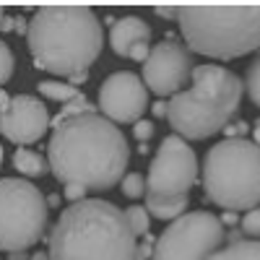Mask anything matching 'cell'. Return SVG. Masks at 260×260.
<instances>
[{
  "label": "cell",
  "instance_id": "cell-1",
  "mask_svg": "<svg viewBox=\"0 0 260 260\" xmlns=\"http://www.w3.org/2000/svg\"><path fill=\"white\" fill-rule=\"evenodd\" d=\"M130 146L125 133L99 112L81 115L52 127L47 164L57 182L86 190H112L125 177Z\"/></svg>",
  "mask_w": 260,
  "mask_h": 260
},
{
  "label": "cell",
  "instance_id": "cell-2",
  "mask_svg": "<svg viewBox=\"0 0 260 260\" xmlns=\"http://www.w3.org/2000/svg\"><path fill=\"white\" fill-rule=\"evenodd\" d=\"M34 65L71 78L89 73L104 47V29L89 6H39L26 29Z\"/></svg>",
  "mask_w": 260,
  "mask_h": 260
},
{
  "label": "cell",
  "instance_id": "cell-3",
  "mask_svg": "<svg viewBox=\"0 0 260 260\" xmlns=\"http://www.w3.org/2000/svg\"><path fill=\"white\" fill-rule=\"evenodd\" d=\"M136 237L125 211L110 201L71 203L50 232V260H136Z\"/></svg>",
  "mask_w": 260,
  "mask_h": 260
},
{
  "label": "cell",
  "instance_id": "cell-4",
  "mask_svg": "<svg viewBox=\"0 0 260 260\" xmlns=\"http://www.w3.org/2000/svg\"><path fill=\"white\" fill-rule=\"evenodd\" d=\"M190 89L175 94L167 102V120L175 136L185 141H201L216 136L232 122L240 110L245 83L234 71L221 65H195Z\"/></svg>",
  "mask_w": 260,
  "mask_h": 260
},
{
  "label": "cell",
  "instance_id": "cell-5",
  "mask_svg": "<svg viewBox=\"0 0 260 260\" xmlns=\"http://www.w3.org/2000/svg\"><path fill=\"white\" fill-rule=\"evenodd\" d=\"M177 21L190 52L234 60L260 50V3H185Z\"/></svg>",
  "mask_w": 260,
  "mask_h": 260
},
{
  "label": "cell",
  "instance_id": "cell-6",
  "mask_svg": "<svg viewBox=\"0 0 260 260\" xmlns=\"http://www.w3.org/2000/svg\"><path fill=\"white\" fill-rule=\"evenodd\" d=\"M203 192L224 211L260 206V146L250 138H224L203 159Z\"/></svg>",
  "mask_w": 260,
  "mask_h": 260
},
{
  "label": "cell",
  "instance_id": "cell-7",
  "mask_svg": "<svg viewBox=\"0 0 260 260\" xmlns=\"http://www.w3.org/2000/svg\"><path fill=\"white\" fill-rule=\"evenodd\" d=\"M47 198L24 177H0V250L29 252L47 229Z\"/></svg>",
  "mask_w": 260,
  "mask_h": 260
},
{
  "label": "cell",
  "instance_id": "cell-8",
  "mask_svg": "<svg viewBox=\"0 0 260 260\" xmlns=\"http://www.w3.org/2000/svg\"><path fill=\"white\" fill-rule=\"evenodd\" d=\"M224 224L208 211H187L172 221L154 245L151 260H208L224 245Z\"/></svg>",
  "mask_w": 260,
  "mask_h": 260
},
{
  "label": "cell",
  "instance_id": "cell-9",
  "mask_svg": "<svg viewBox=\"0 0 260 260\" xmlns=\"http://www.w3.org/2000/svg\"><path fill=\"white\" fill-rule=\"evenodd\" d=\"M198 154L180 136H167L146 175V195L154 198H180L198 182Z\"/></svg>",
  "mask_w": 260,
  "mask_h": 260
},
{
  "label": "cell",
  "instance_id": "cell-10",
  "mask_svg": "<svg viewBox=\"0 0 260 260\" xmlns=\"http://www.w3.org/2000/svg\"><path fill=\"white\" fill-rule=\"evenodd\" d=\"M192 52L177 39H161L143 62V83L156 96H175L192 76Z\"/></svg>",
  "mask_w": 260,
  "mask_h": 260
},
{
  "label": "cell",
  "instance_id": "cell-11",
  "mask_svg": "<svg viewBox=\"0 0 260 260\" xmlns=\"http://www.w3.org/2000/svg\"><path fill=\"white\" fill-rule=\"evenodd\" d=\"M146 107H148V89L136 71H117L102 81L96 110L102 117L115 122L117 127L127 122L136 125L138 120H143Z\"/></svg>",
  "mask_w": 260,
  "mask_h": 260
},
{
  "label": "cell",
  "instance_id": "cell-12",
  "mask_svg": "<svg viewBox=\"0 0 260 260\" xmlns=\"http://www.w3.org/2000/svg\"><path fill=\"white\" fill-rule=\"evenodd\" d=\"M50 112L47 104L34 94H16L0 107V136L16 143L18 148H29L31 143L42 141L50 130Z\"/></svg>",
  "mask_w": 260,
  "mask_h": 260
},
{
  "label": "cell",
  "instance_id": "cell-13",
  "mask_svg": "<svg viewBox=\"0 0 260 260\" xmlns=\"http://www.w3.org/2000/svg\"><path fill=\"white\" fill-rule=\"evenodd\" d=\"M141 42H151V26L141 16H122L115 18V24L110 26V45L120 57H127L130 47L141 45Z\"/></svg>",
  "mask_w": 260,
  "mask_h": 260
},
{
  "label": "cell",
  "instance_id": "cell-14",
  "mask_svg": "<svg viewBox=\"0 0 260 260\" xmlns=\"http://www.w3.org/2000/svg\"><path fill=\"white\" fill-rule=\"evenodd\" d=\"M187 195H180V198H154V195H146V211L148 216L161 221H177L180 216L187 213Z\"/></svg>",
  "mask_w": 260,
  "mask_h": 260
},
{
  "label": "cell",
  "instance_id": "cell-15",
  "mask_svg": "<svg viewBox=\"0 0 260 260\" xmlns=\"http://www.w3.org/2000/svg\"><path fill=\"white\" fill-rule=\"evenodd\" d=\"M13 167H16V172H21L24 177H42L45 172H50L47 156H42L39 151H34V148H16Z\"/></svg>",
  "mask_w": 260,
  "mask_h": 260
},
{
  "label": "cell",
  "instance_id": "cell-16",
  "mask_svg": "<svg viewBox=\"0 0 260 260\" xmlns=\"http://www.w3.org/2000/svg\"><path fill=\"white\" fill-rule=\"evenodd\" d=\"M208 260H260V240H242L219 247Z\"/></svg>",
  "mask_w": 260,
  "mask_h": 260
},
{
  "label": "cell",
  "instance_id": "cell-17",
  "mask_svg": "<svg viewBox=\"0 0 260 260\" xmlns=\"http://www.w3.org/2000/svg\"><path fill=\"white\" fill-rule=\"evenodd\" d=\"M39 94L45 96V99H52V102H71L76 99L81 91L76 89V86H71L68 81H62V78H45V81H39Z\"/></svg>",
  "mask_w": 260,
  "mask_h": 260
},
{
  "label": "cell",
  "instance_id": "cell-18",
  "mask_svg": "<svg viewBox=\"0 0 260 260\" xmlns=\"http://www.w3.org/2000/svg\"><path fill=\"white\" fill-rule=\"evenodd\" d=\"M91 112H99V110H96V104H91V102L86 99L83 94H78L76 99H71V102H65V104L60 107V112L55 115V120L50 122V127H57L60 122H65V120H71V117H81V115H91Z\"/></svg>",
  "mask_w": 260,
  "mask_h": 260
},
{
  "label": "cell",
  "instance_id": "cell-19",
  "mask_svg": "<svg viewBox=\"0 0 260 260\" xmlns=\"http://www.w3.org/2000/svg\"><path fill=\"white\" fill-rule=\"evenodd\" d=\"M125 221L130 226V232H133V237H146L151 232V216L146 211V206H127L125 208Z\"/></svg>",
  "mask_w": 260,
  "mask_h": 260
},
{
  "label": "cell",
  "instance_id": "cell-20",
  "mask_svg": "<svg viewBox=\"0 0 260 260\" xmlns=\"http://www.w3.org/2000/svg\"><path fill=\"white\" fill-rule=\"evenodd\" d=\"M242 83H245V91L250 94L252 104L260 107V52H257V57H252V62L247 65Z\"/></svg>",
  "mask_w": 260,
  "mask_h": 260
},
{
  "label": "cell",
  "instance_id": "cell-21",
  "mask_svg": "<svg viewBox=\"0 0 260 260\" xmlns=\"http://www.w3.org/2000/svg\"><path fill=\"white\" fill-rule=\"evenodd\" d=\"M120 190H122L125 198L138 201V198H143V195H146V177L141 175V172H130V175H125V177H122Z\"/></svg>",
  "mask_w": 260,
  "mask_h": 260
},
{
  "label": "cell",
  "instance_id": "cell-22",
  "mask_svg": "<svg viewBox=\"0 0 260 260\" xmlns=\"http://www.w3.org/2000/svg\"><path fill=\"white\" fill-rule=\"evenodd\" d=\"M13 71H16V57H13V50L8 47L6 39H0V89L13 78Z\"/></svg>",
  "mask_w": 260,
  "mask_h": 260
},
{
  "label": "cell",
  "instance_id": "cell-23",
  "mask_svg": "<svg viewBox=\"0 0 260 260\" xmlns=\"http://www.w3.org/2000/svg\"><path fill=\"white\" fill-rule=\"evenodd\" d=\"M240 229L247 234V237H260V206L247 211L242 219H240Z\"/></svg>",
  "mask_w": 260,
  "mask_h": 260
},
{
  "label": "cell",
  "instance_id": "cell-24",
  "mask_svg": "<svg viewBox=\"0 0 260 260\" xmlns=\"http://www.w3.org/2000/svg\"><path fill=\"white\" fill-rule=\"evenodd\" d=\"M154 130H156V125L151 122V120H138V122L133 125V138H136L138 143H148V138L154 136Z\"/></svg>",
  "mask_w": 260,
  "mask_h": 260
},
{
  "label": "cell",
  "instance_id": "cell-25",
  "mask_svg": "<svg viewBox=\"0 0 260 260\" xmlns=\"http://www.w3.org/2000/svg\"><path fill=\"white\" fill-rule=\"evenodd\" d=\"M154 245H156V240H154V234H146L143 237V242L136 247V260H151V255H154Z\"/></svg>",
  "mask_w": 260,
  "mask_h": 260
},
{
  "label": "cell",
  "instance_id": "cell-26",
  "mask_svg": "<svg viewBox=\"0 0 260 260\" xmlns=\"http://www.w3.org/2000/svg\"><path fill=\"white\" fill-rule=\"evenodd\" d=\"M86 187L81 185H62V198L68 201V203H78V201H86Z\"/></svg>",
  "mask_w": 260,
  "mask_h": 260
},
{
  "label": "cell",
  "instance_id": "cell-27",
  "mask_svg": "<svg viewBox=\"0 0 260 260\" xmlns=\"http://www.w3.org/2000/svg\"><path fill=\"white\" fill-rule=\"evenodd\" d=\"M177 11H180V6H172V3H156L154 6V13L164 21H177Z\"/></svg>",
  "mask_w": 260,
  "mask_h": 260
},
{
  "label": "cell",
  "instance_id": "cell-28",
  "mask_svg": "<svg viewBox=\"0 0 260 260\" xmlns=\"http://www.w3.org/2000/svg\"><path fill=\"white\" fill-rule=\"evenodd\" d=\"M247 122L245 120H237V122H229L226 127H224V133H226V138H245V133H247Z\"/></svg>",
  "mask_w": 260,
  "mask_h": 260
},
{
  "label": "cell",
  "instance_id": "cell-29",
  "mask_svg": "<svg viewBox=\"0 0 260 260\" xmlns=\"http://www.w3.org/2000/svg\"><path fill=\"white\" fill-rule=\"evenodd\" d=\"M148 52H151V47L146 45V42H141V45H133V47H130L127 57H130V60H136V62H146Z\"/></svg>",
  "mask_w": 260,
  "mask_h": 260
},
{
  "label": "cell",
  "instance_id": "cell-30",
  "mask_svg": "<svg viewBox=\"0 0 260 260\" xmlns=\"http://www.w3.org/2000/svg\"><path fill=\"white\" fill-rule=\"evenodd\" d=\"M151 112H154L156 120H164L167 117V99H159V102L151 104Z\"/></svg>",
  "mask_w": 260,
  "mask_h": 260
},
{
  "label": "cell",
  "instance_id": "cell-31",
  "mask_svg": "<svg viewBox=\"0 0 260 260\" xmlns=\"http://www.w3.org/2000/svg\"><path fill=\"white\" fill-rule=\"evenodd\" d=\"M224 240H229V245H234V242H242V240H245V232H242V229H232V232L224 237Z\"/></svg>",
  "mask_w": 260,
  "mask_h": 260
},
{
  "label": "cell",
  "instance_id": "cell-32",
  "mask_svg": "<svg viewBox=\"0 0 260 260\" xmlns=\"http://www.w3.org/2000/svg\"><path fill=\"white\" fill-rule=\"evenodd\" d=\"M219 221H221V224H229V226H232V224H240L237 213H232V211H224V213L219 216Z\"/></svg>",
  "mask_w": 260,
  "mask_h": 260
},
{
  "label": "cell",
  "instance_id": "cell-33",
  "mask_svg": "<svg viewBox=\"0 0 260 260\" xmlns=\"http://www.w3.org/2000/svg\"><path fill=\"white\" fill-rule=\"evenodd\" d=\"M26 29H29V24H26V18H24V16H16V24H13V31H18V34H26Z\"/></svg>",
  "mask_w": 260,
  "mask_h": 260
},
{
  "label": "cell",
  "instance_id": "cell-34",
  "mask_svg": "<svg viewBox=\"0 0 260 260\" xmlns=\"http://www.w3.org/2000/svg\"><path fill=\"white\" fill-rule=\"evenodd\" d=\"M57 206H60V195L57 192L47 195V208H57Z\"/></svg>",
  "mask_w": 260,
  "mask_h": 260
},
{
  "label": "cell",
  "instance_id": "cell-35",
  "mask_svg": "<svg viewBox=\"0 0 260 260\" xmlns=\"http://www.w3.org/2000/svg\"><path fill=\"white\" fill-rule=\"evenodd\" d=\"M8 260H31V255L29 252H11Z\"/></svg>",
  "mask_w": 260,
  "mask_h": 260
},
{
  "label": "cell",
  "instance_id": "cell-36",
  "mask_svg": "<svg viewBox=\"0 0 260 260\" xmlns=\"http://www.w3.org/2000/svg\"><path fill=\"white\" fill-rule=\"evenodd\" d=\"M252 141L260 146V120H257V122H255V127H252Z\"/></svg>",
  "mask_w": 260,
  "mask_h": 260
},
{
  "label": "cell",
  "instance_id": "cell-37",
  "mask_svg": "<svg viewBox=\"0 0 260 260\" xmlns=\"http://www.w3.org/2000/svg\"><path fill=\"white\" fill-rule=\"evenodd\" d=\"M31 260H50V257H47L45 252H34V255H31Z\"/></svg>",
  "mask_w": 260,
  "mask_h": 260
},
{
  "label": "cell",
  "instance_id": "cell-38",
  "mask_svg": "<svg viewBox=\"0 0 260 260\" xmlns=\"http://www.w3.org/2000/svg\"><path fill=\"white\" fill-rule=\"evenodd\" d=\"M8 99H11V96H8V94H6V91H3V89H0V107H3V104H6V102H8Z\"/></svg>",
  "mask_w": 260,
  "mask_h": 260
},
{
  "label": "cell",
  "instance_id": "cell-39",
  "mask_svg": "<svg viewBox=\"0 0 260 260\" xmlns=\"http://www.w3.org/2000/svg\"><path fill=\"white\" fill-rule=\"evenodd\" d=\"M3 21H6V8L0 6V31H3Z\"/></svg>",
  "mask_w": 260,
  "mask_h": 260
},
{
  "label": "cell",
  "instance_id": "cell-40",
  "mask_svg": "<svg viewBox=\"0 0 260 260\" xmlns=\"http://www.w3.org/2000/svg\"><path fill=\"white\" fill-rule=\"evenodd\" d=\"M0 167H3V146H0Z\"/></svg>",
  "mask_w": 260,
  "mask_h": 260
}]
</instances>
